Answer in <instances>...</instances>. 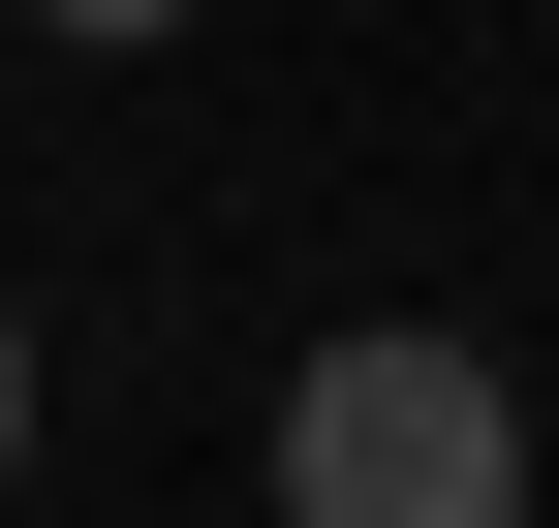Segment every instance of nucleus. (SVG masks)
I'll return each instance as SVG.
<instances>
[{
	"label": "nucleus",
	"mask_w": 559,
	"mask_h": 528,
	"mask_svg": "<svg viewBox=\"0 0 559 528\" xmlns=\"http://www.w3.org/2000/svg\"><path fill=\"white\" fill-rule=\"evenodd\" d=\"M280 528H528V405L466 343H311L280 405Z\"/></svg>",
	"instance_id": "nucleus-1"
},
{
	"label": "nucleus",
	"mask_w": 559,
	"mask_h": 528,
	"mask_svg": "<svg viewBox=\"0 0 559 528\" xmlns=\"http://www.w3.org/2000/svg\"><path fill=\"white\" fill-rule=\"evenodd\" d=\"M32 32H94V62H124V32H187V0H32Z\"/></svg>",
	"instance_id": "nucleus-2"
},
{
	"label": "nucleus",
	"mask_w": 559,
	"mask_h": 528,
	"mask_svg": "<svg viewBox=\"0 0 559 528\" xmlns=\"http://www.w3.org/2000/svg\"><path fill=\"white\" fill-rule=\"evenodd\" d=\"M0 467H32V311H0Z\"/></svg>",
	"instance_id": "nucleus-3"
}]
</instances>
